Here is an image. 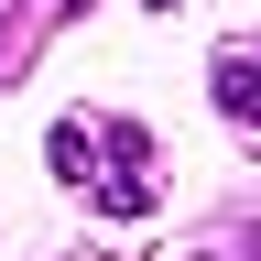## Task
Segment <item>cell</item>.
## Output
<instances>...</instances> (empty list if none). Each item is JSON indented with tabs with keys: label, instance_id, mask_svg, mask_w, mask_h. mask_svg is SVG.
Wrapping results in <instances>:
<instances>
[{
	"label": "cell",
	"instance_id": "cell-3",
	"mask_svg": "<svg viewBox=\"0 0 261 261\" xmlns=\"http://www.w3.org/2000/svg\"><path fill=\"white\" fill-rule=\"evenodd\" d=\"M0 55H11V22H0Z\"/></svg>",
	"mask_w": 261,
	"mask_h": 261
},
{
	"label": "cell",
	"instance_id": "cell-1",
	"mask_svg": "<svg viewBox=\"0 0 261 261\" xmlns=\"http://www.w3.org/2000/svg\"><path fill=\"white\" fill-rule=\"evenodd\" d=\"M55 174L87 185L109 218H142L152 207V142L130 120H55Z\"/></svg>",
	"mask_w": 261,
	"mask_h": 261
},
{
	"label": "cell",
	"instance_id": "cell-2",
	"mask_svg": "<svg viewBox=\"0 0 261 261\" xmlns=\"http://www.w3.org/2000/svg\"><path fill=\"white\" fill-rule=\"evenodd\" d=\"M218 109L240 120V130H261V44H228L218 55Z\"/></svg>",
	"mask_w": 261,
	"mask_h": 261
}]
</instances>
